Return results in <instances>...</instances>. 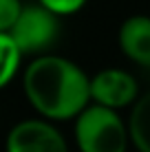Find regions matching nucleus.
<instances>
[{
	"label": "nucleus",
	"mask_w": 150,
	"mask_h": 152,
	"mask_svg": "<svg viewBox=\"0 0 150 152\" xmlns=\"http://www.w3.org/2000/svg\"><path fill=\"white\" fill-rule=\"evenodd\" d=\"M22 88L35 113L51 121L75 119L93 102L91 77L62 55H38L24 69Z\"/></svg>",
	"instance_id": "f257e3e1"
},
{
	"label": "nucleus",
	"mask_w": 150,
	"mask_h": 152,
	"mask_svg": "<svg viewBox=\"0 0 150 152\" xmlns=\"http://www.w3.org/2000/svg\"><path fill=\"white\" fill-rule=\"evenodd\" d=\"M75 143L80 152H126L132 141L119 113L91 102L75 117Z\"/></svg>",
	"instance_id": "f03ea898"
},
{
	"label": "nucleus",
	"mask_w": 150,
	"mask_h": 152,
	"mask_svg": "<svg viewBox=\"0 0 150 152\" xmlns=\"http://www.w3.org/2000/svg\"><path fill=\"white\" fill-rule=\"evenodd\" d=\"M20 46L24 55H44L60 33V15L44 4H24L20 18L9 31H2Z\"/></svg>",
	"instance_id": "7ed1b4c3"
},
{
	"label": "nucleus",
	"mask_w": 150,
	"mask_h": 152,
	"mask_svg": "<svg viewBox=\"0 0 150 152\" xmlns=\"http://www.w3.org/2000/svg\"><path fill=\"white\" fill-rule=\"evenodd\" d=\"M7 152H69L64 137L51 119H24L7 134Z\"/></svg>",
	"instance_id": "20e7f679"
},
{
	"label": "nucleus",
	"mask_w": 150,
	"mask_h": 152,
	"mask_svg": "<svg viewBox=\"0 0 150 152\" xmlns=\"http://www.w3.org/2000/svg\"><path fill=\"white\" fill-rule=\"evenodd\" d=\"M91 99L113 110L132 106L139 99L137 80L124 69H104L91 77Z\"/></svg>",
	"instance_id": "39448f33"
},
{
	"label": "nucleus",
	"mask_w": 150,
	"mask_h": 152,
	"mask_svg": "<svg viewBox=\"0 0 150 152\" xmlns=\"http://www.w3.org/2000/svg\"><path fill=\"white\" fill-rule=\"evenodd\" d=\"M119 51L139 66H150V15L137 13L121 22L117 31Z\"/></svg>",
	"instance_id": "423d86ee"
},
{
	"label": "nucleus",
	"mask_w": 150,
	"mask_h": 152,
	"mask_svg": "<svg viewBox=\"0 0 150 152\" xmlns=\"http://www.w3.org/2000/svg\"><path fill=\"white\" fill-rule=\"evenodd\" d=\"M130 141L139 152H150V91L132 104L128 117Z\"/></svg>",
	"instance_id": "0eeeda50"
},
{
	"label": "nucleus",
	"mask_w": 150,
	"mask_h": 152,
	"mask_svg": "<svg viewBox=\"0 0 150 152\" xmlns=\"http://www.w3.org/2000/svg\"><path fill=\"white\" fill-rule=\"evenodd\" d=\"M22 51L7 33H0V57H2V73H0V86H9V82L18 75Z\"/></svg>",
	"instance_id": "6e6552de"
},
{
	"label": "nucleus",
	"mask_w": 150,
	"mask_h": 152,
	"mask_svg": "<svg viewBox=\"0 0 150 152\" xmlns=\"http://www.w3.org/2000/svg\"><path fill=\"white\" fill-rule=\"evenodd\" d=\"M22 9H24L22 0H0V33L13 27Z\"/></svg>",
	"instance_id": "1a4fd4ad"
},
{
	"label": "nucleus",
	"mask_w": 150,
	"mask_h": 152,
	"mask_svg": "<svg viewBox=\"0 0 150 152\" xmlns=\"http://www.w3.org/2000/svg\"><path fill=\"white\" fill-rule=\"evenodd\" d=\"M38 2L44 4L55 15H71V13H77L89 0H38Z\"/></svg>",
	"instance_id": "9d476101"
}]
</instances>
